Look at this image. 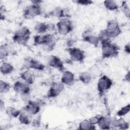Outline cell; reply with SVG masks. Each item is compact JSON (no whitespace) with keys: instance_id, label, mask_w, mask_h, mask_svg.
<instances>
[{"instance_id":"cell-30","label":"cell","mask_w":130,"mask_h":130,"mask_svg":"<svg viewBox=\"0 0 130 130\" xmlns=\"http://www.w3.org/2000/svg\"><path fill=\"white\" fill-rule=\"evenodd\" d=\"M121 9L123 13L126 17L129 18L130 17V9L129 6L126 4V1H123L122 2Z\"/></svg>"},{"instance_id":"cell-20","label":"cell","mask_w":130,"mask_h":130,"mask_svg":"<svg viewBox=\"0 0 130 130\" xmlns=\"http://www.w3.org/2000/svg\"><path fill=\"white\" fill-rule=\"evenodd\" d=\"M92 76L91 74L87 71L81 73L79 76V80L85 84H89L92 80Z\"/></svg>"},{"instance_id":"cell-25","label":"cell","mask_w":130,"mask_h":130,"mask_svg":"<svg viewBox=\"0 0 130 130\" xmlns=\"http://www.w3.org/2000/svg\"><path fill=\"white\" fill-rule=\"evenodd\" d=\"M7 115L11 118L18 117L21 110H18L12 106H8L5 109Z\"/></svg>"},{"instance_id":"cell-14","label":"cell","mask_w":130,"mask_h":130,"mask_svg":"<svg viewBox=\"0 0 130 130\" xmlns=\"http://www.w3.org/2000/svg\"><path fill=\"white\" fill-rule=\"evenodd\" d=\"M20 77L23 81L28 84L32 85L35 80V75L30 70H25L20 75Z\"/></svg>"},{"instance_id":"cell-17","label":"cell","mask_w":130,"mask_h":130,"mask_svg":"<svg viewBox=\"0 0 130 130\" xmlns=\"http://www.w3.org/2000/svg\"><path fill=\"white\" fill-rule=\"evenodd\" d=\"M20 110V113L18 116L19 122L24 125H28L30 124L32 121V116L27 113L23 109Z\"/></svg>"},{"instance_id":"cell-34","label":"cell","mask_w":130,"mask_h":130,"mask_svg":"<svg viewBox=\"0 0 130 130\" xmlns=\"http://www.w3.org/2000/svg\"><path fill=\"white\" fill-rule=\"evenodd\" d=\"M74 2L82 6H88L93 3V1L91 0H77Z\"/></svg>"},{"instance_id":"cell-32","label":"cell","mask_w":130,"mask_h":130,"mask_svg":"<svg viewBox=\"0 0 130 130\" xmlns=\"http://www.w3.org/2000/svg\"><path fill=\"white\" fill-rule=\"evenodd\" d=\"M55 44H56L55 43H46L42 45V47L44 51L46 52H51L54 49Z\"/></svg>"},{"instance_id":"cell-35","label":"cell","mask_w":130,"mask_h":130,"mask_svg":"<svg viewBox=\"0 0 130 130\" xmlns=\"http://www.w3.org/2000/svg\"><path fill=\"white\" fill-rule=\"evenodd\" d=\"M92 32H93L92 29L90 27H88V28L85 29V30L83 31L82 34V39H84L89 36L92 35Z\"/></svg>"},{"instance_id":"cell-3","label":"cell","mask_w":130,"mask_h":130,"mask_svg":"<svg viewBox=\"0 0 130 130\" xmlns=\"http://www.w3.org/2000/svg\"><path fill=\"white\" fill-rule=\"evenodd\" d=\"M56 26L58 32L62 36L69 34L73 30L74 28L72 22L67 18L60 19L56 23Z\"/></svg>"},{"instance_id":"cell-11","label":"cell","mask_w":130,"mask_h":130,"mask_svg":"<svg viewBox=\"0 0 130 130\" xmlns=\"http://www.w3.org/2000/svg\"><path fill=\"white\" fill-rule=\"evenodd\" d=\"M41 108V107L39 105L37 100H31L26 104V106L23 108V109L30 115L34 116L40 112Z\"/></svg>"},{"instance_id":"cell-2","label":"cell","mask_w":130,"mask_h":130,"mask_svg":"<svg viewBox=\"0 0 130 130\" xmlns=\"http://www.w3.org/2000/svg\"><path fill=\"white\" fill-rule=\"evenodd\" d=\"M102 56L103 58L115 57L118 55L119 47L111 41L102 43Z\"/></svg>"},{"instance_id":"cell-13","label":"cell","mask_w":130,"mask_h":130,"mask_svg":"<svg viewBox=\"0 0 130 130\" xmlns=\"http://www.w3.org/2000/svg\"><path fill=\"white\" fill-rule=\"evenodd\" d=\"M74 74L69 71H64L63 72L61 78V82L64 85H72L75 82Z\"/></svg>"},{"instance_id":"cell-18","label":"cell","mask_w":130,"mask_h":130,"mask_svg":"<svg viewBox=\"0 0 130 130\" xmlns=\"http://www.w3.org/2000/svg\"><path fill=\"white\" fill-rule=\"evenodd\" d=\"M14 67L12 64L8 62H3L0 67L1 73L4 75L11 74L14 71Z\"/></svg>"},{"instance_id":"cell-41","label":"cell","mask_w":130,"mask_h":130,"mask_svg":"<svg viewBox=\"0 0 130 130\" xmlns=\"http://www.w3.org/2000/svg\"><path fill=\"white\" fill-rule=\"evenodd\" d=\"M5 103L3 101L2 99H1L0 100V109L1 111H3L4 109H5Z\"/></svg>"},{"instance_id":"cell-15","label":"cell","mask_w":130,"mask_h":130,"mask_svg":"<svg viewBox=\"0 0 130 130\" xmlns=\"http://www.w3.org/2000/svg\"><path fill=\"white\" fill-rule=\"evenodd\" d=\"M129 126V123L122 118V117H119L118 119L112 118L111 126H113L120 129H127L128 128Z\"/></svg>"},{"instance_id":"cell-37","label":"cell","mask_w":130,"mask_h":130,"mask_svg":"<svg viewBox=\"0 0 130 130\" xmlns=\"http://www.w3.org/2000/svg\"><path fill=\"white\" fill-rule=\"evenodd\" d=\"M31 123L33 127H39L41 125L40 118L39 117H37L36 118H34L33 120H32Z\"/></svg>"},{"instance_id":"cell-12","label":"cell","mask_w":130,"mask_h":130,"mask_svg":"<svg viewBox=\"0 0 130 130\" xmlns=\"http://www.w3.org/2000/svg\"><path fill=\"white\" fill-rule=\"evenodd\" d=\"M13 88L15 92L19 94V95L25 93L30 92V88L29 85L24 81H16L13 85Z\"/></svg>"},{"instance_id":"cell-36","label":"cell","mask_w":130,"mask_h":130,"mask_svg":"<svg viewBox=\"0 0 130 130\" xmlns=\"http://www.w3.org/2000/svg\"><path fill=\"white\" fill-rule=\"evenodd\" d=\"M101 115H95V116H92L91 117H90L89 119V121L90 122V123L93 125H95L96 124H98V122H99V119L100 118Z\"/></svg>"},{"instance_id":"cell-39","label":"cell","mask_w":130,"mask_h":130,"mask_svg":"<svg viewBox=\"0 0 130 130\" xmlns=\"http://www.w3.org/2000/svg\"><path fill=\"white\" fill-rule=\"evenodd\" d=\"M47 28H48V31H52L55 29V26L54 25V24L52 23H48L47 24Z\"/></svg>"},{"instance_id":"cell-4","label":"cell","mask_w":130,"mask_h":130,"mask_svg":"<svg viewBox=\"0 0 130 130\" xmlns=\"http://www.w3.org/2000/svg\"><path fill=\"white\" fill-rule=\"evenodd\" d=\"M42 12V9L40 5L31 4L24 8L23 10V15L25 19H30L41 15Z\"/></svg>"},{"instance_id":"cell-28","label":"cell","mask_w":130,"mask_h":130,"mask_svg":"<svg viewBox=\"0 0 130 130\" xmlns=\"http://www.w3.org/2000/svg\"><path fill=\"white\" fill-rule=\"evenodd\" d=\"M130 110V105L128 104L127 105L121 108L116 113L117 116L119 117H123L129 113Z\"/></svg>"},{"instance_id":"cell-42","label":"cell","mask_w":130,"mask_h":130,"mask_svg":"<svg viewBox=\"0 0 130 130\" xmlns=\"http://www.w3.org/2000/svg\"><path fill=\"white\" fill-rule=\"evenodd\" d=\"M31 4H36V5H40L41 4V3L43 2V1H39V0H35V1H31Z\"/></svg>"},{"instance_id":"cell-1","label":"cell","mask_w":130,"mask_h":130,"mask_svg":"<svg viewBox=\"0 0 130 130\" xmlns=\"http://www.w3.org/2000/svg\"><path fill=\"white\" fill-rule=\"evenodd\" d=\"M30 31L28 27L23 26L18 28L14 32L12 39L14 42L17 44L27 46L30 39Z\"/></svg>"},{"instance_id":"cell-29","label":"cell","mask_w":130,"mask_h":130,"mask_svg":"<svg viewBox=\"0 0 130 130\" xmlns=\"http://www.w3.org/2000/svg\"><path fill=\"white\" fill-rule=\"evenodd\" d=\"M10 84L5 81L1 80L0 81V92L1 93H5L8 92L10 89Z\"/></svg>"},{"instance_id":"cell-21","label":"cell","mask_w":130,"mask_h":130,"mask_svg":"<svg viewBox=\"0 0 130 130\" xmlns=\"http://www.w3.org/2000/svg\"><path fill=\"white\" fill-rule=\"evenodd\" d=\"M35 31L39 34H43L48 31L47 24L42 22H37L34 26Z\"/></svg>"},{"instance_id":"cell-10","label":"cell","mask_w":130,"mask_h":130,"mask_svg":"<svg viewBox=\"0 0 130 130\" xmlns=\"http://www.w3.org/2000/svg\"><path fill=\"white\" fill-rule=\"evenodd\" d=\"M46 60L47 64L50 67L57 69L62 72L64 71V67L62 61L57 56L54 55H49Z\"/></svg>"},{"instance_id":"cell-6","label":"cell","mask_w":130,"mask_h":130,"mask_svg":"<svg viewBox=\"0 0 130 130\" xmlns=\"http://www.w3.org/2000/svg\"><path fill=\"white\" fill-rule=\"evenodd\" d=\"M110 38H115L119 36L122 32L118 22L115 19L109 20L105 28Z\"/></svg>"},{"instance_id":"cell-22","label":"cell","mask_w":130,"mask_h":130,"mask_svg":"<svg viewBox=\"0 0 130 130\" xmlns=\"http://www.w3.org/2000/svg\"><path fill=\"white\" fill-rule=\"evenodd\" d=\"M78 126V129L81 130H93L95 129V125H92L89 119H84L81 121Z\"/></svg>"},{"instance_id":"cell-31","label":"cell","mask_w":130,"mask_h":130,"mask_svg":"<svg viewBox=\"0 0 130 130\" xmlns=\"http://www.w3.org/2000/svg\"><path fill=\"white\" fill-rule=\"evenodd\" d=\"M44 43V41L43 35H38L34 37V44L35 45H43Z\"/></svg>"},{"instance_id":"cell-9","label":"cell","mask_w":130,"mask_h":130,"mask_svg":"<svg viewBox=\"0 0 130 130\" xmlns=\"http://www.w3.org/2000/svg\"><path fill=\"white\" fill-rule=\"evenodd\" d=\"M64 85L61 82H53L50 85L47 96L48 98H54L58 96L64 90Z\"/></svg>"},{"instance_id":"cell-40","label":"cell","mask_w":130,"mask_h":130,"mask_svg":"<svg viewBox=\"0 0 130 130\" xmlns=\"http://www.w3.org/2000/svg\"><path fill=\"white\" fill-rule=\"evenodd\" d=\"M124 80H125L126 82H129V81H130V72H129V71H128V72L126 74V75H125V77H124Z\"/></svg>"},{"instance_id":"cell-19","label":"cell","mask_w":130,"mask_h":130,"mask_svg":"<svg viewBox=\"0 0 130 130\" xmlns=\"http://www.w3.org/2000/svg\"><path fill=\"white\" fill-rule=\"evenodd\" d=\"M11 47L8 44H3L0 46V58L2 60L5 59L11 52Z\"/></svg>"},{"instance_id":"cell-38","label":"cell","mask_w":130,"mask_h":130,"mask_svg":"<svg viewBox=\"0 0 130 130\" xmlns=\"http://www.w3.org/2000/svg\"><path fill=\"white\" fill-rule=\"evenodd\" d=\"M124 51L125 52V53L129 54L130 53V46H129V43H127L126 44L124 47Z\"/></svg>"},{"instance_id":"cell-5","label":"cell","mask_w":130,"mask_h":130,"mask_svg":"<svg viewBox=\"0 0 130 130\" xmlns=\"http://www.w3.org/2000/svg\"><path fill=\"white\" fill-rule=\"evenodd\" d=\"M113 81L107 75H103L99 79L97 83V89L100 95H103L109 90L113 85Z\"/></svg>"},{"instance_id":"cell-33","label":"cell","mask_w":130,"mask_h":130,"mask_svg":"<svg viewBox=\"0 0 130 130\" xmlns=\"http://www.w3.org/2000/svg\"><path fill=\"white\" fill-rule=\"evenodd\" d=\"M21 100L25 102L26 104L28 103L29 101H30L31 100V96H30V92L25 93H23L22 94L20 95Z\"/></svg>"},{"instance_id":"cell-16","label":"cell","mask_w":130,"mask_h":130,"mask_svg":"<svg viewBox=\"0 0 130 130\" xmlns=\"http://www.w3.org/2000/svg\"><path fill=\"white\" fill-rule=\"evenodd\" d=\"M111 120L110 116H101L97 125L101 129H109L111 126Z\"/></svg>"},{"instance_id":"cell-8","label":"cell","mask_w":130,"mask_h":130,"mask_svg":"<svg viewBox=\"0 0 130 130\" xmlns=\"http://www.w3.org/2000/svg\"><path fill=\"white\" fill-rule=\"evenodd\" d=\"M23 66L25 70L34 69L39 71H43L45 68V65L41 61L32 58H25Z\"/></svg>"},{"instance_id":"cell-24","label":"cell","mask_w":130,"mask_h":130,"mask_svg":"<svg viewBox=\"0 0 130 130\" xmlns=\"http://www.w3.org/2000/svg\"><path fill=\"white\" fill-rule=\"evenodd\" d=\"M82 40L84 42H87V43H89V44H91L95 47H98L100 43V41H99L98 36H95L93 34L90 36H89L84 39H82Z\"/></svg>"},{"instance_id":"cell-23","label":"cell","mask_w":130,"mask_h":130,"mask_svg":"<svg viewBox=\"0 0 130 130\" xmlns=\"http://www.w3.org/2000/svg\"><path fill=\"white\" fill-rule=\"evenodd\" d=\"M50 15L53 17L60 19L64 18V9L59 7H55L50 12Z\"/></svg>"},{"instance_id":"cell-26","label":"cell","mask_w":130,"mask_h":130,"mask_svg":"<svg viewBox=\"0 0 130 130\" xmlns=\"http://www.w3.org/2000/svg\"><path fill=\"white\" fill-rule=\"evenodd\" d=\"M105 8L109 11H116L118 9L119 6L116 2L112 0H106L104 2Z\"/></svg>"},{"instance_id":"cell-7","label":"cell","mask_w":130,"mask_h":130,"mask_svg":"<svg viewBox=\"0 0 130 130\" xmlns=\"http://www.w3.org/2000/svg\"><path fill=\"white\" fill-rule=\"evenodd\" d=\"M67 50L72 61L82 62L84 60L85 58V52L80 48L75 47H68Z\"/></svg>"},{"instance_id":"cell-27","label":"cell","mask_w":130,"mask_h":130,"mask_svg":"<svg viewBox=\"0 0 130 130\" xmlns=\"http://www.w3.org/2000/svg\"><path fill=\"white\" fill-rule=\"evenodd\" d=\"M101 44L111 41V38L105 29L101 30L98 35Z\"/></svg>"}]
</instances>
